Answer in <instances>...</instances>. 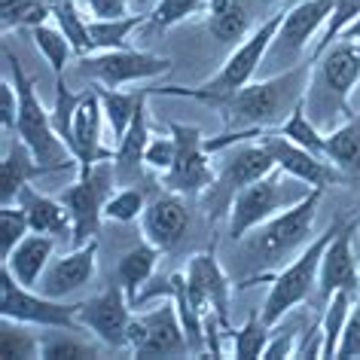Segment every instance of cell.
<instances>
[{
	"label": "cell",
	"instance_id": "32",
	"mask_svg": "<svg viewBox=\"0 0 360 360\" xmlns=\"http://www.w3.org/2000/svg\"><path fill=\"white\" fill-rule=\"evenodd\" d=\"M52 22L65 31V37L70 40L77 58L79 56H89L92 52V37H89V15L79 10L74 0H52Z\"/></svg>",
	"mask_w": 360,
	"mask_h": 360
},
{
	"label": "cell",
	"instance_id": "4",
	"mask_svg": "<svg viewBox=\"0 0 360 360\" xmlns=\"http://www.w3.org/2000/svg\"><path fill=\"white\" fill-rule=\"evenodd\" d=\"M327 190H311L309 195H302L296 205L284 208L281 214H275L272 220H266L263 226H257L254 232H248L245 238V257L254 263H281L287 257H296L300 250L311 241L314 232V217H318V205Z\"/></svg>",
	"mask_w": 360,
	"mask_h": 360
},
{
	"label": "cell",
	"instance_id": "34",
	"mask_svg": "<svg viewBox=\"0 0 360 360\" xmlns=\"http://www.w3.org/2000/svg\"><path fill=\"white\" fill-rule=\"evenodd\" d=\"M52 19V0H0V28H37Z\"/></svg>",
	"mask_w": 360,
	"mask_h": 360
},
{
	"label": "cell",
	"instance_id": "18",
	"mask_svg": "<svg viewBox=\"0 0 360 360\" xmlns=\"http://www.w3.org/2000/svg\"><path fill=\"white\" fill-rule=\"evenodd\" d=\"M190 226V208H186V195L180 193H159L147 202V208L141 214V232L150 245H156L162 254H168L171 248L180 245V238L186 236Z\"/></svg>",
	"mask_w": 360,
	"mask_h": 360
},
{
	"label": "cell",
	"instance_id": "21",
	"mask_svg": "<svg viewBox=\"0 0 360 360\" xmlns=\"http://www.w3.org/2000/svg\"><path fill=\"white\" fill-rule=\"evenodd\" d=\"M318 68H321V79L330 89V95L351 113L348 98L360 83V40H345V37L336 40L318 58Z\"/></svg>",
	"mask_w": 360,
	"mask_h": 360
},
{
	"label": "cell",
	"instance_id": "7",
	"mask_svg": "<svg viewBox=\"0 0 360 360\" xmlns=\"http://www.w3.org/2000/svg\"><path fill=\"white\" fill-rule=\"evenodd\" d=\"M0 318L31 323L37 330H70L79 333V302L52 300L40 290L22 287L0 266Z\"/></svg>",
	"mask_w": 360,
	"mask_h": 360
},
{
	"label": "cell",
	"instance_id": "30",
	"mask_svg": "<svg viewBox=\"0 0 360 360\" xmlns=\"http://www.w3.org/2000/svg\"><path fill=\"white\" fill-rule=\"evenodd\" d=\"M31 40H34V46H37L40 56L46 58L52 77L65 79V70L70 65V58L77 56L74 46H70V40L65 37V31H61L58 25L43 22V25H37V28H31Z\"/></svg>",
	"mask_w": 360,
	"mask_h": 360
},
{
	"label": "cell",
	"instance_id": "1",
	"mask_svg": "<svg viewBox=\"0 0 360 360\" xmlns=\"http://www.w3.org/2000/svg\"><path fill=\"white\" fill-rule=\"evenodd\" d=\"M314 65H318L314 58L300 61L284 74L257 79V83H248L245 89L229 95H205L199 89H177V86H159V95L193 98V101L217 107L226 131H272L296 110V104L305 101Z\"/></svg>",
	"mask_w": 360,
	"mask_h": 360
},
{
	"label": "cell",
	"instance_id": "43",
	"mask_svg": "<svg viewBox=\"0 0 360 360\" xmlns=\"http://www.w3.org/2000/svg\"><path fill=\"white\" fill-rule=\"evenodd\" d=\"M83 101V92H70L65 79H56V104H52V125H56L58 138L70 147V125H74L77 104Z\"/></svg>",
	"mask_w": 360,
	"mask_h": 360
},
{
	"label": "cell",
	"instance_id": "6",
	"mask_svg": "<svg viewBox=\"0 0 360 360\" xmlns=\"http://www.w3.org/2000/svg\"><path fill=\"white\" fill-rule=\"evenodd\" d=\"M74 74L95 86L122 89L131 83H147V79L171 74V58L156 56V52H147V49H131V46L104 49V52L79 56Z\"/></svg>",
	"mask_w": 360,
	"mask_h": 360
},
{
	"label": "cell",
	"instance_id": "48",
	"mask_svg": "<svg viewBox=\"0 0 360 360\" xmlns=\"http://www.w3.org/2000/svg\"><path fill=\"white\" fill-rule=\"evenodd\" d=\"M296 354H300V348H296V333L293 330L269 336L266 348H263V360H281V357H296Z\"/></svg>",
	"mask_w": 360,
	"mask_h": 360
},
{
	"label": "cell",
	"instance_id": "40",
	"mask_svg": "<svg viewBox=\"0 0 360 360\" xmlns=\"http://www.w3.org/2000/svg\"><path fill=\"white\" fill-rule=\"evenodd\" d=\"M31 232L28 214L22 205H0V263L13 254V248Z\"/></svg>",
	"mask_w": 360,
	"mask_h": 360
},
{
	"label": "cell",
	"instance_id": "29",
	"mask_svg": "<svg viewBox=\"0 0 360 360\" xmlns=\"http://www.w3.org/2000/svg\"><path fill=\"white\" fill-rule=\"evenodd\" d=\"M323 156L345 171L348 177H360V113H351L345 125L327 134Z\"/></svg>",
	"mask_w": 360,
	"mask_h": 360
},
{
	"label": "cell",
	"instance_id": "2",
	"mask_svg": "<svg viewBox=\"0 0 360 360\" xmlns=\"http://www.w3.org/2000/svg\"><path fill=\"white\" fill-rule=\"evenodd\" d=\"M4 61L10 68V77L15 89H19V116H15V138H22L28 147L34 150V156L40 159V165L49 174L58 171H74L79 168L77 156L70 153V147L58 138L56 125H52V110H46L34 89V79L25 74L22 61L15 58L13 49H4Z\"/></svg>",
	"mask_w": 360,
	"mask_h": 360
},
{
	"label": "cell",
	"instance_id": "37",
	"mask_svg": "<svg viewBox=\"0 0 360 360\" xmlns=\"http://www.w3.org/2000/svg\"><path fill=\"white\" fill-rule=\"evenodd\" d=\"M360 15V0H333V13H330V19L327 25H323V31H321V37L314 40V46H311V58L318 61L323 52H327L333 43H336L342 34H345L351 25H354V19Z\"/></svg>",
	"mask_w": 360,
	"mask_h": 360
},
{
	"label": "cell",
	"instance_id": "23",
	"mask_svg": "<svg viewBox=\"0 0 360 360\" xmlns=\"http://www.w3.org/2000/svg\"><path fill=\"white\" fill-rule=\"evenodd\" d=\"M52 257H56V236H43V232H28L19 245L13 248V254L4 259L6 272H10L22 287L37 290L43 272L49 269Z\"/></svg>",
	"mask_w": 360,
	"mask_h": 360
},
{
	"label": "cell",
	"instance_id": "44",
	"mask_svg": "<svg viewBox=\"0 0 360 360\" xmlns=\"http://www.w3.org/2000/svg\"><path fill=\"white\" fill-rule=\"evenodd\" d=\"M174 159H177V141H174V134L165 131V134H156V138H150L147 153H143V162H147L150 171H159V174H165V171L174 165Z\"/></svg>",
	"mask_w": 360,
	"mask_h": 360
},
{
	"label": "cell",
	"instance_id": "35",
	"mask_svg": "<svg viewBox=\"0 0 360 360\" xmlns=\"http://www.w3.org/2000/svg\"><path fill=\"white\" fill-rule=\"evenodd\" d=\"M43 351V336L31 333V323H19L4 318V327H0V357H40Z\"/></svg>",
	"mask_w": 360,
	"mask_h": 360
},
{
	"label": "cell",
	"instance_id": "17",
	"mask_svg": "<svg viewBox=\"0 0 360 360\" xmlns=\"http://www.w3.org/2000/svg\"><path fill=\"white\" fill-rule=\"evenodd\" d=\"M104 107L98 89H86L83 101L77 104L74 125H70V153L79 165H98V162H113V147L104 143Z\"/></svg>",
	"mask_w": 360,
	"mask_h": 360
},
{
	"label": "cell",
	"instance_id": "42",
	"mask_svg": "<svg viewBox=\"0 0 360 360\" xmlns=\"http://www.w3.org/2000/svg\"><path fill=\"white\" fill-rule=\"evenodd\" d=\"M205 6H208V0H156V6H153V13H150V25L156 31H168L180 22L193 19Z\"/></svg>",
	"mask_w": 360,
	"mask_h": 360
},
{
	"label": "cell",
	"instance_id": "3",
	"mask_svg": "<svg viewBox=\"0 0 360 360\" xmlns=\"http://www.w3.org/2000/svg\"><path fill=\"white\" fill-rule=\"evenodd\" d=\"M342 223H345L342 217L333 220L321 236H314L309 245L290 259V263L281 266L275 275H266L272 287H269V296H266V302H263L259 311H263V321L269 323V327L281 323L296 305H302L305 300H309L311 287L318 284V275H321V259H323V254H327L330 241L336 238V232L342 229Z\"/></svg>",
	"mask_w": 360,
	"mask_h": 360
},
{
	"label": "cell",
	"instance_id": "28",
	"mask_svg": "<svg viewBox=\"0 0 360 360\" xmlns=\"http://www.w3.org/2000/svg\"><path fill=\"white\" fill-rule=\"evenodd\" d=\"M159 257H162V250L156 245H150L147 238H143L141 245H134L129 254L120 257V266H116V284H120L122 290L129 293L131 305L141 296L143 287L153 281V275H156V266H159Z\"/></svg>",
	"mask_w": 360,
	"mask_h": 360
},
{
	"label": "cell",
	"instance_id": "36",
	"mask_svg": "<svg viewBox=\"0 0 360 360\" xmlns=\"http://www.w3.org/2000/svg\"><path fill=\"white\" fill-rule=\"evenodd\" d=\"M269 336H272V327L263 321V311H250L248 321L241 323L238 330L229 333L232 354L236 357H263Z\"/></svg>",
	"mask_w": 360,
	"mask_h": 360
},
{
	"label": "cell",
	"instance_id": "5",
	"mask_svg": "<svg viewBox=\"0 0 360 360\" xmlns=\"http://www.w3.org/2000/svg\"><path fill=\"white\" fill-rule=\"evenodd\" d=\"M311 190L314 186L290 177L281 168H275L272 174H266V177L254 180V184H248L241 193H236V199H232V205H229V214H226L229 238L241 241L248 232L263 226L266 220H272L275 214H281L284 208L296 205L302 195H309Z\"/></svg>",
	"mask_w": 360,
	"mask_h": 360
},
{
	"label": "cell",
	"instance_id": "12",
	"mask_svg": "<svg viewBox=\"0 0 360 360\" xmlns=\"http://www.w3.org/2000/svg\"><path fill=\"white\" fill-rule=\"evenodd\" d=\"M278 168V162L272 156V150L263 143V138H250V141H241V147L229 150L226 159H223V165L217 171V180H214L211 186V220H217L220 214H229V205L236 199V193H241L248 184H254V180L272 174Z\"/></svg>",
	"mask_w": 360,
	"mask_h": 360
},
{
	"label": "cell",
	"instance_id": "22",
	"mask_svg": "<svg viewBox=\"0 0 360 360\" xmlns=\"http://www.w3.org/2000/svg\"><path fill=\"white\" fill-rule=\"evenodd\" d=\"M150 120H147V101L138 107L134 120L129 125V131L116 141L113 147V171H116V184L120 186H138L143 180V153H147V143H150Z\"/></svg>",
	"mask_w": 360,
	"mask_h": 360
},
{
	"label": "cell",
	"instance_id": "24",
	"mask_svg": "<svg viewBox=\"0 0 360 360\" xmlns=\"http://www.w3.org/2000/svg\"><path fill=\"white\" fill-rule=\"evenodd\" d=\"M43 174H49V171L40 165V159L34 156L28 143L22 138L6 141L4 159H0V205H13L25 186Z\"/></svg>",
	"mask_w": 360,
	"mask_h": 360
},
{
	"label": "cell",
	"instance_id": "26",
	"mask_svg": "<svg viewBox=\"0 0 360 360\" xmlns=\"http://www.w3.org/2000/svg\"><path fill=\"white\" fill-rule=\"evenodd\" d=\"M98 95H101V107H104V120H107V131L113 138V147L116 141L129 131V125L138 113V107L143 101H150L153 95H159V86H150V89H134V92H122V89H107V86H95Z\"/></svg>",
	"mask_w": 360,
	"mask_h": 360
},
{
	"label": "cell",
	"instance_id": "49",
	"mask_svg": "<svg viewBox=\"0 0 360 360\" xmlns=\"http://www.w3.org/2000/svg\"><path fill=\"white\" fill-rule=\"evenodd\" d=\"M342 37H345V40H360V15L354 19V25H351V28L342 34ZM342 37H339V40H342Z\"/></svg>",
	"mask_w": 360,
	"mask_h": 360
},
{
	"label": "cell",
	"instance_id": "45",
	"mask_svg": "<svg viewBox=\"0 0 360 360\" xmlns=\"http://www.w3.org/2000/svg\"><path fill=\"white\" fill-rule=\"evenodd\" d=\"M83 13L92 22H110V19H125V15H131L129 0H83Z\"/></svg>",
	"mask_w": 360,
	"mask_h": 360
},
{
	"label": "cell",
	"instance_id": "41",
	"mask_svg": "<svg viewBox=\"0 0 360 360\" xmlns=\"http://www.w3.org/2000/svg\"><path fill=\"white\" fill-rule=\"evenodd\" d=\"M101 354V342H89V339H79V336H46L43 339V351L40 357L43 360H83V357H98Z\"/></svg>",
	"mask_w": 360,
	"mask_h": 360
},
{
	"label": "cell",
	"instance_id": "39",
	"mask_svg": "<svg viewBox=\"0 0 360 360\" xmlns=\"http://www.w3.org/2000/svg\"><path fill=\"white\" fill-rule=\"evenodd\" d=\"M143 208H147V195H143L141 186H122V190H113L110 199L104 202V220L134 223L141 220Z\"/></svg>",
	"mask_w": 360,
	"mask_h": 360
},
{
	"label": "cell",
	"instance_id": "50",
	"mask_svg": "<svg viewBox=\"0 0 360 360\" xmlns=\"http://www.w3.org/2000/svg\"><path fill=\"white\" fill-rule=\"evenodd\" d=\"M269 4H284V0H269Z\"/></svg>",
	"mask_w": 360,
	"mask_h": 360
},
{
	"label": "cell",
	"instance_id": "9",
	"mask_svg": "<svg viewBox=\"0 0 360 360\" xmlns=\"http://www.w3.org/2000/svg\"><path fill=\"white\" fill-rule=\"evenodd\" d=\"M284 13H272L266 22H259V28H254L238 46H232V52L226 56V61L220 65V70L214 74L208 83L199 86V92L205 95H229L245 89L248 83H254L259 65H263L266 52L275 46L278 31H281Z\"/></svg>",
	"mask_w": 360,
	"mask_h": 360
},
{
	"label": "cell",
	"instance_id": "33",
	"mask_svg": "<svg viewBox=\"0 0 360 360\" xmlns=\"http://www.w3.org/2000/svg\"><path fill=\"white\" fill-rule=\"evenodd\" d=\"M351 302H354V293L351 290H336L323 305V314H321V333H323V354L327 357H336V348H339V339L345 333V323L351 318Z\"/></svg>",
	"mask_w": 360,
	"mask_h": 360
},
{
	"label": "cell",
	"instance_id": "11",
	"mask_svg": "<svg viewBox=\"0 0 360 360\" xmlns=\"http://www.w3.org/2000/svg\"><path fill=\"white\" fill-rule=\"evenodd\" d=\"M168 131L177 141V159L165 174H162V186L180 195H202L208 193L217 180V171L211 165L208 147H205V134L195 125L184 122H168Z\"/></svg>",
	"mask_w": 360,
	"mask_h": 360
},
{
	"label": "cell",
	"instance_id": "10",
	"mask_svg": "<svg viewBox=\"0 0 360 360\" xmlns=\"http://www.w3.org/2000/svg\"><path fill=\"white\" fill-rule=\"evenodd\" d=\"M129 351L134 357H180L193 354L186 330L180 323L174 300L162 296L156 309L134 314L129 327Z\"/></svg>",
	"mask_w": 360,
	"mask_h": 360
},
{
	"label": "cell",
	"instance_id": "8",
	"mask_svg": "<svg viewBox=\"0 0 360 360\" xmlns=\"http://www.w3.org/2000/svg\"><path fill=\"white\" fill-rule=\"evenodd\" d=\"M113 162H98V165H79L77 180L58 195L65 202L74 220V232H70V245H86L98 236V226L104 220V202L113 193Z\"/></svg>",
	"mask_w": 360,
	"mask_h": 360
},
{
	"label": "cell",
	"instance_id": "25",
	"mask_svg": "<svg viewBox=\"0 0 360 360\" xmlns=\"http://www.w3.org/2000/svg\"><path fill=\"white\" fill-rule=\"evenodd\" d=\"M15 205H22L25 214H28L31 232H43V236H70L74 232V220H70V211L65 208L61 199H52L46 193H37L28 184L19 193Z\"/></svg>",
	"mask_w": 360,
	"mask_h": 360
},
{
	"label": "cell",
	"instance_id": "13",
	"mask_svg": "<svg viewBox=\"0 0 360 360\" xmlns=\"http://www.w3.org/2000/svg\"><path fill=\"white\" fill-rule=\"evenodd\" d=\"M131 318V300L120 284H110L92 300L79 302V327L89 330L92 339H98L110 351H129Z\"/></svg>",
	"mask_w": 360,
	"mask_h": 360
},
{
	"label": "cell",
	"instance_id": "16",
	"mask_svg": "<svg viewBox=\"0 0 360 360\" xmlns=\"http://www.w3.org/2000/svg\"><path fill=\"white\" fill-rule=\"evenodd\" d=\"M95 272H98V241L92 238L86 245H77L74 250H68V254L52 257L37 290L43 296H52V300H70L77 290L92 284Z\"/></svg>",
	"mask_w": 360,
	"mask_h": 360
},
{
	"label": "cell",
	"instance_id": "46",
	"mask_svg": "<svg viewBox=\"0 0 360 360\" xmlns=\"http://www.w3.org/2000/svg\"><path fill=\"white\" fill-rule=\"evenodd\" d=\"M15 116H19V89L10 79H0V122H4V131H15Z\"/></svg>",
	"mask_w": 360,
	"mask_h": 360
},
{
	"label": "cell",
	"instance_id": "38",
	"mask_svg": "<svg viewBox=\"0 0 360 360\" xmlns=\"http://www.w3.org/2000/svg\"><path fill=\"white\" fill-rule=\"evenodd\" d=\"M278 131H281L284 138H290L293 143H300V147L318 153V156H323V150H327V134H321L314 129V122L309 120V113H305V101L296 104V110L278 125Z\"/></svg>",
	"mask_w": 360,
	"mask_h": 360
},
{
	"label": "cell",
	"instance_id": "19",
	"mask_svg": "<svg viewBox=\"0 0 360 360\" xmlns=\"http://www.w3.org/2000/svg\"><path fill=\"white\" fill-rule=\"evenodd\" d=\"M360 220H345L342 229L336 232V238L330 241L327 254L321 259V275H318V290L323 300H330L336 290H351L357 293L360 287V266L354 257V248H351V238L357 232Z\"/></svg>",
	"mask_w": 360,
	"mask_h": 360
},
{
	"label": "cell",
	"instance_id": "47",
	"mask_svg": "<svg viewBox=\"0 0 360 360\" xmlns=\"http://www.w3.org/2000/svg\"><path fill=\"white\" fill-rule=\"evenodd\" d=\"M336 357H360V305L351 309V318L345 323V333L339 339Z\"/></svg>",
	"mask_w": 360,
	"mask_h": 360
},
{
	"label": "cell",
	"instance_id": "14",
	"mask_svg": "<svg viewBox=\"0 0 360 360\" xmlns=\"http://www.w3.org/2000/svg\"><path fill=\"white\" fill-rule=\"evenodd\" d=\"M186 290H190L193 305L199 309L205 318L217 314L223 327H229V296H232V281L226 269L217 259V248H208L202 254H193L186 263Z\"/></svg>",
	"mask_w": 360,
	"mask_h": 360
},
{
	"label": "cell",
	"instance_id": "15",
	"mask_svg": "<svg viewBox=\"0 0 360 360\" xmlns=\"http://www.w3.org/2000/svg\"><path fill=\"white\" fill-rule=\"evenodd\" d=\"M259 138H263V143L272 150L278 168L287 171V174L296 177V180H302V184L314 186V190H327V186H336V184H345L348 180L345 171L333 165L327 156H318V153H311V150L300 147V143H293L290 138H284L278 129L263 131Z\"/></svg>",
	"mask_w": 360,
	"mask_h": 360
},
{
	"label": "cell",
	"instance_id": "27",
	"mask_svg": "<svg viewBox=\"0 0 360 360\" xmlns=\"http://www.w3.org/2000/svg\"><path fill=\"white\" fill-rule=\"evenodd\" d=\"M205 25H208L211 37L220 40L223 46H238L250 31V13L241 0H208L205 6Z\"/></svg>",
	"mask_w": 360,
	"mask_h": 360
},
{
	"label": "cell",
	"instance_id": "20",
	"mask_svg": "<svg viewBox=\"0 0 360 360\" xmlns=\"http://www.w3.org/2000/svg\"><path fill=\"white\" fill-rule=\"evenodd\" d=\"M330 13H333V0H296L290 10H284V22L281 31H278L275 46L281 52H290V56H300L302 49H309V43L314 46Z\"/></svg>",
	"mask_w": 360,
	"mask_h": 360
},
{
	"label": "cell",
	"instance_id": "31",
	"mask_svg": "<svg viewBox=\"0 0 360 360\" xmlns=\"http://www.w3.org/2000/svg\"><path fill=\"white\" fill-rule=\"evenodd\" d=\"M150 22V13H131L125 19H110V22H89V37H92V52L104 49H125L131 34Z\"/></svg>",
	"mask_w": 360,
	"mask_h": 360
}]
</instances>
